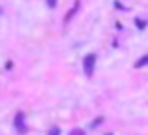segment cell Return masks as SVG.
Wrapping results in <instances>:
<instances>
[{
	"label": "cell",
	"instance_id": "1",
	"mask_svg": "<svg viewBox=\"0 0 148 135\" xmlns=\"http://www.w3.org/2000/svg\"><path fill=\"white\" fill-rule=\"evenodd\" d=\"M94 58H96L94 55H90V56L84 58V71H86V75H92V69H94Z\"/></svg>",
	"mask_w": 148,
	"mask_h": 135
},
{
	"label": "cell",
	"instance_id": "2",
	"mask_svg": "<svg viewBox=\"0 0 148 135\" xmlns=\"http://www.w3.org/2000/svg\"><path fill=\"white\" fill-rule=\"evenodd\" d=\"M145 62H148V56H145V58H141V62H139L137 66H143V64H145Z\"/></svg>",
	"mask_w": 148,
	"mask_h": 135
},
{
	"label": "cell",
	"instance_id": "3",
	"mask_svg": "<svg viewBox=\"0 0 148 135\" xmlns=\"http://www.w3.org/2000/svg\"><path fill=\"white\" fill-rule=\"evenodd\" d=\"M49 4H51V6H54V0H49Z\"/></svg>",
	"mask_w": 148,
	"mask_h": 135
}]
</instances>
